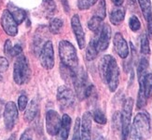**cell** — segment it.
<instances>
[{
	"label": "cell",
	"mask_w": 152,
	"mask_h": 140,
	"mask_svg": "<svg viewBox=\"0 0 152 140\" xmlns=\"http://www.w3.org/2000/svg\"><path fill=\"white\" fill-rule=\"evenodd\" d=\"M138 3L141 8L143 16L148 24V35L152 37V9L150 0H138Z\"/></svg>",
	"instance_id": "2e32d148"
},
{
	"label": "cell",
	"mask_w": 152,
	"mask_h": 140,
	"mask_svg": "<svg viewBox=\"0 0 152 140\" xmlns=\"http://www.w3.org/2000/svg\"><path fill=\"white\" fill-rule=\"evenodd\" d=\"M94 140H104V136H101V135H97Z\"/></svg>",
	"instance_id": "ee69618b"
},
{
	"label": "cell",
	"mask_w": 152,
	"mask_h": 140,
	"mask_svg": "<svg viewBox=\"0 0 152 140\" xmlns=\"http://www.w3.org/2000/svg\"><path fill=\"white\" fill-rule=\"evenodd\" d=\"M97 36L94 38L98 51H104L108 48L110 38H111V29L108 24H103L101 29L97 32Z\"/></svg>",
	"instance_id": "8fae6325"
},
{
	"label": "cell",
	"mask_w": 152,
	"mask_h": 140,
	"mask_svg": "<svg viewBox=\"0 0 152 140\" xmlns=\"http://www.w3.org/2000/svg\"><path fill=\"white\" fill-rule=\"evenodd\" d=\"M99 73L102 81L107 84L111 92H115L120 84V68L116 59L110 56H104L99 62Z\"/></svg>",
	"instance_id": "6da1fadb"
},
{
	"label": "cell",
	"mask_w": 152,
	"mask_h": 140,
	"mask_svg": "<svg viewBox=\"0 0 152 140\" xmlns=\"http://www.w3.org/2000/svg\"><path fill=\"white\" fill-rule=\"evenodd\" d=\"M62 124V119L58 112L50 110L46 114V130L50 136H55L58 134Z\"/></svg>",
	"instance_id": "30bf717a"
},
{
	"label": "cell",
	"mask_w": 152,
	"mask_h": 140,
	"mask_svg": "<svg viewBox=\"0 0 152 140\" xmlns=\"http://www.w3.org/2000/svg\"><path fill=\"white\" fill-rule=\"evenodd\" d=\"M1 26L6 34L10 36H15L18 34V23L8 9L4 10L2 13Z\"/></svg>",
	"instance_id": "7c38bea8"
},
{
	"label": "cell",
	"mask_w": 152,
	"mask_h": 140,
	"mask_svg": "<svg viewBox=\"0 0 152 140\" xmlns=\"http://www.w3.org/2000/svg\"><path fill=\"white\" fill-rule=\"evenodd\" d=\"M0 2H1V0H0Z\"/></svg>",
	"instance_id": "bcb514c9"
},
{
	"label": "cell",
	"mask_w": 152,
	"mask_h": 140,
	"mask_svg": "<svg viewBox=\"0 0 152 140\" xmlns=\"http://www.w3.org/2000/svg\"><path fill=\"white\" fill-rule=\"evenodd\" d=\"M41 30H42V28H39V31H40V32H38V31H37L36 35H35L34 45H35L36 51H41L43 45L46 43V42H44V38H45L44 34H45V32H42Z\"/></svg>",
	"instance_id": "4316f807"
},
{
	"label": "cell",
	"mask_w": 152,
	"mask_h": 140,
	"mask_svg": "<svg viewBox=\"0 0 152 140\" xmlns=\"http://www.w3.org/2000/svg\"><path fill=\"white\" fill-rule=\"evenodd\" d=\"M39 110V102L37 98L32 99L30 103L26 107V110L23 115V119L26 123H31L37 117Z\"/></svg>",
	"instance_id": "ac0fdd59"
},
{
	"label": "cell",
	"mask_w": 152,
	"mask_h": 140,
	"mask_svg": "<svg viewBox=\"0 0 152 140\" xmlns=\"http://www.w3.org/2000/svg\"><path fill=\"white\" fill-rule=\"evenodd\" d=\"M129 26L130 29L133 32H137L141 28V22L136 16H132L129 19Z\"/></svg>",
	"instance_id": "1f68e13d"
},
{
	"label": "cell",
	"mask_w": 152,
	"mask_h": 140,
	"mask_svg": "<svg viewBox=\"0 0 152 140\" xmlns=\"http://www.w3.org/2000/svg\"><path fill=\"white\" fill-rule=\"evenodd\" d=\"M130 130L131 140H146L150 134V119L148 113H137Z\"/></svg>",
	"instance_id": "7a4b0ae2"
},
{
	"label": "cell",
	"mask_w": 152,
	"mask_h": 140,
	"mask_svg": "<svg viewBox=\"0 0 152 140\" xmlns=\"http://www.w3.org/2000/svg\"><path fill=\"white\" fill-rule=\"evenodd\" d=\"M6 140H17V138H16V134H12L9 138H7Z\"/></svg>",
	"instance_id": "7bdbcfd3"
},
{
	"label": "cell",
	"mask_w": 152,
	"mask_h": 140,
	"mask_svg": "<svg viewBox=\"0 0 152 140\" xmlns=\"http://www.w3.org/2000/svg\"><path fill=\"white\" fill-rule=\"evenodd\" d=\"M140 48H141V53L143 55H149L150 54V46H149V41L148 36L143 34L141 35L140 39Z\"/></svg>",
	"instance_id": "f1b7e54d"
},
{
	"label": "cell",
	"mask_w": 152,
	"mask_h": 140,
	"mask_svg": "<svg viewBox=\"0 0 152 140\" xmlns=\"http://www.w3.org/2000/svg\"><path fill=\"white\" fill-rule=\"evenodd\" d=\"M3 117L6 129L8 131H11L14 128L18 120V108L13 101H9L6 104Z\"/></svg>",
	"instance_id": "52a82bcc"
},
{
	"label": "cell",
	"mask_w": 152,
	"mask_h": 140,
	"mask_svg": "<svg viewBox=\"0 0 152 140\" xmlns=\"http://www.w3.org/2000/svg\"><path fill=\"white\" fill-rule=\"evenodd\" d=\"M20 140H33V132L31 129H26L20 137Z\"/></svg>",
	"instance_id": "f35d334b"
},
{
	"label": "cell",
	"mask_w": 152,
	"mask_h": 140,
	"mask_svg": "<svg viewBox=\"0 0 152 140\" xmlns=\"http://www.w3.org/2000/svg\"><path fill=\"white\" fill-rule=\"evenodd\" d=\"M98 0H78L77 2V6L79 9L84 10V9H88L91 8L92 6H94L97 3Z\"/></svg>",
	"instance_id": "4dcf8cb0"
},
{
	"label": "cell",
	"mask_w": 152,
	"mask_h": 140,
	"mask_svg": "<svg viewBox=\"0 0 152 140\" xmlns=\"http://www.w3.org/2000/svg\"><path fill=\"white\" fill-rule=\"evenodd\" d=\"M71 122L72 120L67 114H64L62 117V124L60 130L58 134L56 135L57 140H67L70 133V127H71Z\"/></svg>",
	"instance_id": "e0dca14e"
},
{
	"label": "cell",
	"mask_w": 152,
	"mask_h": 140,
	"mask_svg": "<svg viewBox=\"0 0 152 140\" xmlns=\"http://www.w3.org/2000/svg\"><path fill=\"white\" fill-rule=\"evenodd\" d=\"M31 70L29 67L28 59L23 54L19 55L14 62L13 68V79L18 85L26 84L30 79Z\"/></svg>",
	"instance_id": "5b68a950"
},
{
	"label": "cell",
	"mask_w": 152,
	"mask_h": 140,
	"mask_svg": "<svg viewBox=\"0 0 152 140\" xmlns=\"http://www.w3.org/2000/svg\"><path fill=\"white\" fill-rule=\"evenodd\" d=\"M128 6L131 9H135L136 6V3H135V0H128Z\"/></svg>",
	"instance_id": "ab89813d"
},
{
	"label": "cell",
	"mask_w": 152,
	"mask_h": 140,
	"mask_svg": "<svg viewBox=\"0 0 152 140\" xmlns=\"http://www.w3.org/2000/svg\"><path fill=\"white\" fill-rule=\"evenodd\" d=\"M59 55L64 65L72 70H77L78 58L75 46L66 40H62L59 44Z\"/></svg>",
	"instance_id": "277c9868"
},
{
	"label": "cell",
	"mask_w": 152,
	"mask_h": 140,
	"mask_svg": "<svg viewBox=\"0 0 152 140\" xmlns=\"http://www.w3.org/2000/svg\"><path fill=\"white\" fill-rule=\"evenodd\" d=\"M133 107H134L133 98L128 97L127 99H125L123 102L122 111H121V139L122 140H126L130 133Z\"/></svg>",
	"instance_id": "8992f818"
},
{
	"label": "cell",
	"mask_w": 152,
	"mask_h": 140,
	"mask_svg": "<svg viewBox=\"0 0 152 140\" xmlns=\"http://www.w3.org/2000/svg\"><path fill=\"white\" fill-rule=\"evenodd\" d=\"M125 18V10L124 9L121 8V6H117V8L113 9L110 12L109 19L112 24L118 25L121 24Z\"/></svg>",
	"instance_id": "44dd1931"
},
{
	"label": "cell",
	"mask_w": 152,
	"mask_h": 140,
	"mask_svg": "<svg viewBox=\"0 0 152 140\" xmlns=\"http://www.w3.org/2000/svg\"><path fill=\"white\" fill-rule=\"evenodd\" d=\"M28 104V97L25 95H21L18 98V109L20 110H24Z\"/></svg>",
	"instance_id": "836d02e7"
},
{
	"label": "cell",
	"mask_w": 152,
	"mask_h": 140,
	"mask_svg": "<svg viewBox=\"0 0 152 140\" xmlns=\"http://www.w3.org/2000/svg\"><path fill=\"white\" fill-rule=\"evenodd\" d=\"M57 100L62 109H68L75 103V93L66 85H62L57 90Z\"/></svg>",
	"instance_id": "ba28073f"
},
{
	"label": "cell",
	"mask_w": 152,
	"mask_h": 140,
	"mask_svg": "<svg viewBox=\"0 0 152 140\" xmlns=\"http://www.w3.org/2000/svg\"><path fill=\"white\" fill-rule=\"evenodd\" d=\"M64 26V22L60 18H53L50 21L49 31L53 35L60 34Z\"/></svg>",
	"instance_id": "7402d4cb"
},
{
	"label": "cell",
	"mask_w": 152,
	"mask_h": 140,
	"mask_svg": "<svg viewBox=\"0 0 152 140\" xmlns=\"http://www.w3.org/2000/svg\"><path fill=\"white\" fill-rule=\"evenodd\" d=\"M62 3H63V6H64V9L65 10V12H68L70 9H69V5H68L67 0H62Z\"/></svg>",
	"instance_id": "60d3db41"
},
{
	"label": "cell",
	"mask_w": 152,
	"mask_h": 140,
	"mask_svg": "<svg viewBox=\"0 0 152 140\" xmlns=\"http://www.w3.org/2000/svg\"><path fill=\"white\" fill-rule=\"evenodd\" d=\"M91 120L92 115L90 111L83 113L80 123V136L81 140H91Z\"/></svg>",
	"instance_id": "9a60e30c"
},
{
	"label": "cell",
	"mask_w": 152,
	"mask_h": 140,
	"mask_svg": "<svg viewBox=\"0 0 152 140\" xmlns=\"http://www.w3.org/2000/svg\"><path fill=\"white\" fill-rule=\"evenodd\" d=\"M102 22H103V19L101 18L96 17V16H92L90 21L88 22V27L91 31L97 34L99 30H100L102 27Z\"/></svg>",
	"instance_id": "484cf974"
},
{
	"label": "cell",
	"mask_w": 152,
	"mask_h": 140,
	"mask_svg": "<svg viewBox=\"0 0 152 140\" xmlns=\"http://www.w3.org/2000/svg\"><path fill=\"white\" fill-rule=\"evenodd\" d=\"M0 81H2V76L0 75Z\"/></svg>",
	"instance_id": "f6af8a7d"
},
{
	"label": "cell",
	"mask_w": 152,
	"mask_h": 140,
	"mask_svg": "<svg viewBox=\"0 0 152 140\" xmlns=\"http://www.w3.org/2000/svg\"><path fill=\"white\" fill-rule=\"evenodd\" d=\"M22 45L20 44H16L15 45H13L12 48V51H11V57H18L19 55L22 54Z\"/></svg>",
	"instance_id": "74e56055"
},
{
	"label": "cell",
	"mask_w": 152,
	"mask_h": 140,
	"mask_svg": "<svg viewBox=\"0 0 152 140\" xmlns=\"http://www.w3.org/2000/svg\"><path fill=\"white\" fill-rule=\"evenodd\" d=\"M79 125H80V120H79V118H77L76 121L74 136H73V139L72 140H81V136H79Z\"/></svg>",
	"instance_id": "e575fe53"
},
{
	"label": "cell",
	"mask_w": 152,
	"mask_h": 140,
	"mask_svg": "<svg viewBox=\"0 0 152 140\" xmlns=\"http://www.w3.org/2000/svg\"><path fill=\"white\" fill-rule=\"evenodd\" d=\"M138 83H139V88L144 90V94L146 97L150 98L152 97V73H147L143 81Z\"/></svg>",
	"instance_id": "ffe728a7"
},
{
	"label": "cell",
	"mask_w": 152,
	"mask_h": 140,
	"mask_svg": "<svg viewBox=\"0 0 152 140\" xmlns=\"http://www.w3.org/2000/svg\"><path fill=\"white\" fill-rule=\"evenodd\" d=\"M92 119L94 120V122L99 124H105L107 123V119L100 110H95L92 112Z\"/></svg>",
	"instance_id": "f546056e"
},
{
	"label": "cell",
	"mask_w": 152,
	"mask_h": 140,
	"mask_svg": "<svg viewBox=\"0 0 152 140\" xmlns=\"http://www.w3.org/2000/svg\"><path fill=\"white\" fill-rule=\"evenodd\" d=\"M42 6L47 16H51L56 10V5L54 0H43Z\"/></svg>",
	"instance_id": "83f0119b"
},
{
	"label": "cell",
	"mask_w": 152,
	"mask_h": 140,
	"mask_svg": "<svg viewBox=\"0 0 152 140\" xmlns=\"http://www.w3.org/2000/svg\"><path fill=\"white\" fill-rule=\"evenodd\" d=\"M94 6V16L104 19L105 18V15H107V13H105V1L104 0H98V2Z\"/></svg>",
	"instance_id": "d4e9b609"
},
{
	"label": "cell",
	"mask_w": 152,
	"mask_h": 140,
	"mask_svg": "<svg viewBox=\"0 0 152 140\" xmlns=\"http://www.w3.org/2000/svg\"><path fill=\"white\" fill-rule=\"evenodd\" d=\"M148 69V61L146 58H142L139 61L137 67V76H138V82L143 81L144 77L147 74V71Z\"/></svg>",
	"instance_id": "cb8c5ba5"
},
{
	"label": "cell",
	"mask_w": 152,
	"mask_h": 140,
	"mask_svg": "<svg viewBox=\"0 0 152 140\" xmlns=\"http://www.w3.org/2000/svg\"><path fill=\"white\" fill-rule=\"evenodd\" d=\"M112 125L115 130H121V112H115L112 119Z\"/></svg>",
	"instance_id": "d6a6232c"
},
{
	"label": "cell",
	"mask_w": 152,
	"mask_h": 140,
	"mask_svg": "<svg viewBox=\"0 0 152 140\" xmlns=\"http://www.w3.org/2000/svg\"><path fill=\"white\" fill-rule=\"evenodd\" d=\"M8 10L11 14V16L14 18L16 22L18 24H21L26 18V13L23 9H20L19 6H15L13 3L8 4Z\"/></svg>",
	"instance_id": "d6986e66"
},
{
	"label": "cell",
	"mask_w": 152,
	"mask_h": 140,
	"mask_svg": "<svg viewBox=\"0 0 152 140\" xmlns=\"http://www.w3.org/2000/svg\"><path fill=\"white\" fill-rule=\"evenodd\" d=\"M12 43L10 40H7L6 43H5V45H4V52L7 56H10L11 57V51H12Z\"/></svg>",
	"instance_id": "8d00e7d4"
},
{
	"label": "cell",
	"mask_w": 152,
	"mask_h": 140,
	"mask_svg": "<svg viewBox=\"0 0 152 140\" xmlns=\"http://www.w3.org/2000/svg\"><path fill=\"white\" fill-rule=\"evenodd\" d=\"M113 44L116 52L121 58H126L129 56V48L126 40L121 32H117L113 38Z\"/></svg>",
	"instance_id": "5bb4252c"
},
{
	"label": "cell",
	"mask_w": 152,
	"mask_h": 140,
	"mask_svg": "<svg viewBox=\"0 0 152 140\" xmlns=\"http://www.w3.org/2000/svg\"><path fill=\"white\" fill-rule=\"evenodd\" d=\"M112 2H113L117 6H121L122 4H123V2H124V0H111Z\"/></svg>",
	"instance_id": "b9f144b4"
},
{
	"label": "cell",
	"mask_w": 152,
	"mask_h": 140,
	"mask_svg": "<svg viewBox=\"0 0 152 140\" xmlns=\"http://www.w3.org/2000/svg\"><path fill=\"white\" fill-rule=\"evenodd\" d=\"M39 61L42 67L46 70H51L54 66V51L51 41H47L39 54Z\"/></svg>",
	"instance_id": "9c48e42d"
},
{
	"label": "cell",
	"mask_w": 152,
	"mask_h": 140,
	"mask_svg": "<svg viewBox=\"0 0 152 140\" xmlns=\"http://www.w3.org/2000/svg\"><path fill=\"white\" fill-rule=\"evenodd\" d=\"M73 84L79 100L90 97L94 92V85L90 83L87 72L84 71L83 68L77 70V74Z\"/></svg>",
	"instance_id": "3957f363"
},
{
	"label": "cell",
	"mask_w": 152,
	"mask_h": 140,
	"mask_svg": "<svg viewBox=\"0 0 152 140\" xmlns=\"http://www.w3.org/2000/svg\"><path fill=\"white\" fill-rule=\"evenodd\" d=\"M9 69V61L4 57L0 56V72H4Z\"/></svg>",
	"instance_id": "d590c367"
},
{
	"label": "cell",
	"mask_w": 152,
	"mask_h": 140,
	"mask_svg": "<svg viewBox=\"0 0 152 140\" xmlns=\"http://www.w3.org/2000/svg\"><path fill=\"white\" fill-rule=\"evenodd\" d=\"M98 52L99 51L97 48L95 40L91 39L87 46V49H86V58H87V61H94V59L97 57Z\"/></svg>",
	"instance_id": "603a6c76"
},
{
	"label": "cell",
	"mask_w": 152,
	"mask_h": 140,
	"mask_svg": "<svg viewBox=\"0 0 152 140\" xmlns=\"http://www.w3.org/2000/svg\"><path fill=\"white\" fill-rule=\"evenodd\" d=\"M71 26H72V30H73L74 34H75L79 48L83 49L86 45V40H85V34H84V31L81 26V22H80V19H79L78 15L75 14L73 17H72Z\"/></svg>",
	"instance_id": "4fadbf2b"
}]
</instances>
